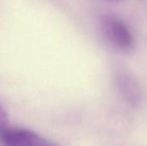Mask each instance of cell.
Segmentation results:
<instances>
[{
    "label": "cell",
    "mask_w": 147,
    "mask_h": 146,
    "mask_svg": "<svg viewBox=\"0 0 147 146\" xmlns=\"http://www.w3.org/2000/svg\"><path fill=\"white\" fill-rule=\"evenodd\" d=\"M8 120V115L5 108L0 104V129L5 126V124Z\"/></svg>",
    "instance_id": "cell-4"
},
{
    "label": "cell",
    "mask_w": 147,
    "mask_h": 146,
    "mask_svg": "<svg viewBox=\"0 0 147 146\" xmlns=\"http://www.w3.org/2000/svg\"><path fill=\"white\" fill-rule=\"evenodd\" d=\"M55 146H57V145H55Z\"/></svg>",
    "instance_id": "cell-6"
},
{
    "label": "cell",
    "mask_w": 147,
    "mask_h": 146,
    "mask_svg": "<svg viewBox=\"0 0 147 146\" xmlns=\"http://www.w3.org/2000/svg\"><path fill=\"white\" fill-rule=\"evenodd\" d=\"M108 1H110V2H117V1H120V0H108Z\"/></svg>",
    "instance_id": "cell-5"
},
{
    "label": "cell",
    "mask_w": 147,
    "mask_h": 146,
    "mask_svg": "<svg viewBox=\"0 0 147 146\" xmlns=\"http://www.w3.org/2000/svg\"><path fill=\"white\" fill-rule=\"evenodd\" d=\"M117 85L121 94L127 102L133 105L140 102L141 89L135 77L127 72H121L117 76Z\"/></svg>",
    "instance_id": "cell-3"
},
{
    "label": "cell",
    "mask_w": 147,
    "mask_h": 146,
    "mask_svg": "<svg viewBox=\"0 0 147 146\" xmlns=\"http://www.w3.org/2000/svg\"><path fill=\"white\" fill-rule=\"evenodd\" d=\"M0 141L3 146H55L42 136L21 127L0 129Z\"/></svg>",
    "instance_id": "cell-2"
},
{
    "label": "cell",
    "mask_w": 147,
    "mask_h": 146,
    "mask_svg": "<svg viewBox=\"0 0 147 146\" xmlns=\"http://www.w3.org/2000/svg\"><path fill=\"white\" fill-rule=\"evenodd\" d=\"M102 31L108 41L115 48L127 51L134 46L133 34L126 23L115 15H104L101 18Z\"/></svg>",
    "instance_id": "cell-1"
}]
</instances>
